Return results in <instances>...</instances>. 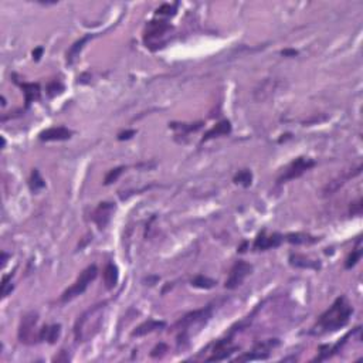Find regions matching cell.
<instances>
[{"label":"cell","mask_w":363,"mask_h":363,"mask_svg":"<svg viewBox=\"0 0 363 363\" xmlns=\"http://www.w3.org/2000/svg\"><path fill=\"white\" fill-rule=\"evenodd\" d=\"M362 213V200L359 199L356 203L350 205V214H360Z\"/></svg>","instance_id":"1f68e13d"},{"label":"cell","mask_w":363,"mask_h":363,"mask_svg":"<svg viewBox=\"0 0 363 363\" xmlns=\"http://www.w3.org/2000/svg\"><path fill=\"white\" fill-rule=\"evenodd\" d=\"M93 37L94 34H87V36H84V37H81L79 40H77L73 46L70 47V50L67 51V64H68V66H74V63L78 60L79 54H81V51H82L84 46H86L87 43L93 39Z\"/></svg>","instance_id":"5bb4252c"},{"label":"cell","mask_w":363,"mask_h":363,"mask_svg":"<svg viewBox=\"0 0 363 363\" xmlns=\"http://www.w3.org/2000/svg\"><path fill=\"white\" fill-rule=\"evenodd\" d=\"M173 129H180L185 132H194L203 126V122H196V124H171Z\"/></svg>","instance_id":"f1b7e54d"},{"label":"cell","mask_w":363,"mask_h":363,"mask_svg":"<svg viewBox=\"0 0 363 363\" xmlns=\"http://www.w3.org/2000/svg\"><path fill=\"white\" fill-rule=\"evenodd\" d=\"M233 180H234L236 185H241L244 186V187H248V186L251 185V182H253V175H251L250 171L244 169V171H240V172L234 176Z\"/></svg>","instance_id":"d4e9b609"},{"label":"cell","mask_w":363,"mask_h":363,"mask_svg":"<svg viewBox=\"0 0 363 363\" xmlns=\"http://www.w3.org/2000/svg\"><path fill=\"white\" fill-rule=\"evenodd\" d=\"M97 275H98V268H97V265H90V267H87L86 270L79 274V277L75 280V283H74L70 288H67V290L63 292V295H61V302H68V301H71V299H74V298L79 297L81 294H84L87 288H88V285L93 283L94 280L97 278Z\"/></svg>","instance_id":"3957f363"},{"label":"cell","mask_w":363,"mask_h":363,"mask_svg":"<svg viewBox=\"0 0 363 363\" xmlns=\"http://www.w3.org/2000/svg\"><path fill=\"white\" fill-rule=\"evenodd\" d=\"M60 335H61V325H44L39 330V341L41 342L47 341L48 344H55Z\"/></svg>","instance_id":"9a60e30c"},{"label":"cell","mask_w":363,"mask_h":363,"mask_svg":"<svg viewBox=\"0 0 363 363\" xmlns=\"http://www.w3.org/2000/svg\"><path fill=\"white\" fill-rule=\"evenodd\" d=\"M353 314V308L350 306L348 299L345 297L338 298L337 301L329 306L318 319L317 328L322 332H335V330L344 328L349 322L350 317Z\"/></svg>","instance_id":"7a4b0ae2"},{"label":"cell","mask_w":363,"mask_h":363,"mask_svg":"<svg viewBox=\"0 0 363 363\" xmlns=\"http://www.w3.org/2000/svg\"><path fill=\"white\" fill-rule=\"evenodd\" d=\"M63 355H64V350H61V356L54 357V360H55V362H60V360H64V362H68V356H63Z\"/></svg>","instance_id":"8d00e7d4"},{"label":"cell","mask_w":363,"mask_h":363,"mask_svg":"<svg viewBox=\"0 0 363 363\" xmlns=\"http://www.w3.org/2000/svg\"><path fill=\"white\" fill-rule=\"evenodd\" d=\"M158 14H175V7L171 5H163L158 9Z\"/></svg>","instance_id":"d6a6232c"},{"label":"cell","mask_w":363,"mask_h":363,"mask_svg":"<svg viewBox=\"0 0 363 363\" xmlns=\"http://www.w3.org/2000/svg\"><path fill=\"white\" fill-rule=\"evenodd\" d=\"M102 277H104V284H105L106 290H113L117 287L118 284V277L119 272L117 265L114 263H108L104 268V272H102Z\"/></svg>","instance_id":"2e32d148"},{"label":"cell","mask_w":363,"mask_h":363,"mask_svg":"<svg viewBox=\"0 0 363 363\" xmlns=\"http://www.w3.org/2000/svg\"><path fill=\"white\" fill-rule=\"evenodd\" d=\"M114 211H115V205L111 202H102L99 203L98 207L93 213V221L97 225L99 230H104L108 223L111 221Z\"/></svg>","instance_id":"9c48e42d"},{"label":"cell","mask_w":363,"mask_h":363,"mask_svg":"<svg viewBox=\"0 0 363 363\" xmlns=\"http://www.w3.org/2000/svg\"><path fill=\"white\" fill-rule=\"evenodd\" d=\"M124 171H125L124 166H118V167H115V169H111L109 172L106 173L105 179H104V185H111V183H114V182H117Z\"/></svg>","instance_id":"83f0119b"},{"label":"cell","mask_w":363,"mask_h":363,"mask_svg":"<svg viewBox=\"0 0 363 363\" xmlns=\"http://www.w3.org/2000/svg\"><path fill=\"white\" fill-rule=\"evenodd\" d=\"M319 238L312 237L310 234H304V233H291L287 234V241L291 244H312L317 243Z\"/></svg>","instance_id":"7402d4cb"},{"label":"cell","mask_w":363,"mask_h":363,"mask_svg":"<svg viewBox=\"0 0 363 363\" xmlns=\"http://www.w3.org/2000/svg\"><path fill=\"white\" fill-rule=\"evenodd\" d=\"M290 264L292 265V267H297V268H310V270H318V268H321L319 263L312 261L310 258L304 257V256H299V254H291Z\"/></svg>","instance_id":"d6986e66"},{"label":"cell","mask_w":363,"mask_h":363,"mask_svg":"<svg viewBox=\"0 0 363 363\" xmlns=\"http://www.w3.org/2000/svg\"><path fill=\"white\" fill-rule=\"evenodd\" d=\"M37 322H39V315L37 312H29L21 318L19 326L17 337L21 344L33 345L39 341V332H37Z\"/></svg>","instance_id":"277c9868"},{"label":"cell","mask_w":363,"mask_h":363,"mask_svg":"<svg viewBox=\"0 0 363 363\" xmlns=\"http://www.w3.org/2000/svg\"><path fill=\"white\" fill-rule=\"evenodd\" d=\"M281 86V81L277 78H265L264 81H261L256 90H254V99L257 102H263L265 99L271 98L274 94L277 93Z\"/></svg>","instance_id":"ba28073f"},{"label":"cell","mask_w":363,"mask_h":363,"mask_svg":"<svg viewBox=\"0 0 363 363\" xmlns=\"http://www.w3.org/2000/svg\"><path fill=\"white\" fill-rule=\"evenodd\" d=\"M24 98H26V105H30L32 102L37 101L40 98V86L39 84H29V82H21L20 84Z\"/></svg>","instance_id":"44dd1931"},{"label":"cell","mask_w":363,"mask_h":363,"mask_svg":"<svg viewBox=\"0 0 363 363\" xmlns=\"http://www.w3.org/2000/svg\"><path fill=\"white\" fill-rule=\"evenodd\" d=\"M46 91H47V95L53 98V97H55V95H60V94L64 91V86L60 82L59 79H53L51 82H48V84H47Z\"/></svg>","instance_id":"4316f807"},{"label":"cell","mask_w":363,"mask_h":363,"mask_svg":"<svg viewBox=\"0 0 363 363\" xmlns=\"http://www.w3.org/2000/svg\"><path fill=\"white\" fill-rule=\"evenodd\" d=\"M314 166H315V160H314V159L304 158V156L297 158L285 169L284 173L280 176L278 183H285V182H288V180L299 178V176H302L306 171H310L311 167H314Z\"/></svg>","instance_id":"5b68a950"},{"label":"cell","mask_w":363,"mask_h":363,"mask_svg":"<svg viewBox=\"0 0 363 363\" xmlns=\"http://www.w3.org/2000/svg\"><path fill=\"white\" fill-rule=\"evenodd\" d=\"M165 352H167V346H166L165 344H159L155 349L152 350V353H151V356L152 357H158V356H162Z\"/></svg>","instance_id":"4dcf8cb0"},{"label":"cell","mask_w":363,"mask_h":363,"mask_svg":"<svg viewBox=\"0 0 363 363\" xmlns=\"http://www.w3.org/2000/svg\"><path fill=\"white\" fill-rule=\"evenodd\" d=\"M230 132H231L230 122H229V121H221V122H218L217 125L213 126L210 131H207V133L205 135V138H203V142H205V141H209V139L218 138V136H225V135H229Z\"/></svg>","instance_id":"ffe728a7"},{"label":"cell","mask_w":363,"mask_h":363,"mask_svg":"<svg viewBox=\"0 0 363 363\" xmlns=\"http://www.w3.org/2000/svg\"><path fill=\"white\" fill-rule=\"evenodd\" d=\"M234 350H237V346H233L230 339H221V341H218L217 344L214 345L213 355H211L207 360H210V362H214V360H223V359H226V357L230 356Z\"/></svg>","instance_id":"4fadbf2b"},{"label":"cell","mask_w":363,"mask_h":363,"mask_svg":"<svg viewBox=\"0 0 363 363\" xmlns=\"http://www.w3.org/2000/svg\"><path fill=\"white\" fill-rule=\"evenodd\" d=\"M281 54L285 55V57H295L298 51H295V50H284V51H281Z\"/></svg>","instance_id":"d590c367"},{"label":"cell","mask_w":363,"mask_h":363,"mask_svg":"<svg viewBox=\"0 0 363 363\" xmlns=\"http://www.w3.org/2000/svg\"><path fill=\"white\" fill-rule=\"evenodd\" d=\"M135 131L133 129H131V131H125V132H121L118 135V139L119 141H126V139H131L135 135Z\"/></svg>","instance_id":"836d02e7"},{"label":"cell","mask_w":363,"mask_h":363,"mask_svg":"<svg viewBox=\"0 0 363 363\" xmlns=\"http://www.w3.org/2000/svg\"><path fill=\"white\" fill-rule=\"evenodd\" d=\"M44 186H46V182L40 176V172L37 169H33L32 176H30V189H32L34 193H37V191L41 190V189H44Z\"/></svg>","instance_id":"cb8c5ba5"},{"label":"cell","mask_w":363,"mask_h":363,"mask_svg":"<svg viewBox=\"0 0 363 363\" xmlns=\"http://www.w3.org/2000/svg\"><path fill=\"white\" fill-rule=\"evenodd\" d=\"M165 325H166L165 322H162V321H153V319H149V321H146V322H144V324H141L139 326H136V329L132 332V337L133 338L145 337V335L151 333V332H153V330L165 328Z\"/></svg>","instance_id":"e0dca14e"},{"label":"cell","mask_w":363,"mask_h":363,"mask_svg":"<svg viewBox=\"0 0 363 363\" xmlns=\"http://www.w3.org/2000/svg\"><path fill=\"white\" fill-rule=\"evenodd\" d=\"M73 136V131H70L66 126H53L41 131L39 135L40 141L51 142V141H67Z\"/></svg>","instance_id":"30bf717a"},{"label":"cell","mask_w":363,"mask_h":363,"mask_svg":"<svg viewBox=\"0 0 363 363\" xmlns=\"http://www.w3.org/2000/svg\"><path fill=\"white\" fill-rule=\"evenodd\" d=\"M211 312H213V308H211L210 305L206 306V308H202V310L189 312V314H186L185 317L182 318L178 324H176V328H179V329H186V328L193 326V325L196 324H203V322H206V321L211 317Z\"/></svg>","instance_id":"52a82bcc"},{"label":"cell","mask_w":363,"mask_h":363,"mask_svg":"<svg viewBox=\"0 0 363 363\" xmlns=\"http://www.w3.org/2000/svg\"><path fill=\"white\" fill-rule=\"evenodd\" d=\"M217 284L214 280H211L209 277H205V275H198L191 280V285L196 287V288H202V290H210L213 288L214 285Z\"/></svg>","instance_id":"603a6c76"},{"label":"cell","mask_w":363,"mask_h":363,"mask_svg":"<svg viewBox=\"0 0 363 363\" xmlns=\"http://www.w3.org/2000/svg\"><path fill=\"white\" fill-rule=\"evenodd\" d=\"M359 173H360V171H357V172H355V173L349 172L348 175H344V176H339V178L333 179L332 182H329V183H328V185L324 187V196L333 194L335 191L339 190V187H342V186L346 183V180H349L350 178L356 176V175H359Z\"/></svg>","instance_id":"ac0fdd59"},{"label":"cell","mask_w":363,"mask_h":363,"mask_svg":"<svg viewBox=\"0 0 363 363\" xmlns=\"http://www.w3.org/2000/svg\"><path fill=\"white\" fill-rule=\"evenodd\" d=\"M41 54H43V47H37V48L33 51V59L36 60V61H39L40 57H41Z\"/></svg>","instance_id":"e575fe53"},{"label":"cell","mask_w":363,"mask_h":363,"mask_svg":"<svg viewBox=\"0 0 363 363\" xmlns=\"http://www.w3.org/2000/svg\"><path fill=\"white\" fill-rule=\"evenodd\" d=\"M171 30V26L163 21V20H152L148 23V26L145 29V41H152L155 39L162 37L166 32Z\"/></svg>","instance_id":"7c38bea8"},{"label":"cell","mask_w":363,"mask_h":363,"mask_svg":"<svg viewBox=\"0 0 363 363\" xmlns=\"http://www.w3.org/2000/svg\"><path fill=\"white\" fill-rule=\"evenodd\" d=\"M253 265L245 263V261H237L231 267L230 275L226 281V288L227 290H236L240 285L244 283V280L251 274Z\"/></svg>","instance_id":"8992f818"},{"label":"cell","mask_w":363,"mask_h":363,"mask_svg":"<svg viewBox=\"0 0 363 363\" xmlns=\"http://www.w3.org/2000/svg\"><path fill=\"white\" fill-rule=\"evenodd\" d=\"M13 290V285H12V274L5 275L2 280V298H6L9 295V292Z\"/></svg>","instance_id":"f546056e"},{"label":"cell","mask_w":363,"mask_h":363,"mask_svg":"<svg viewBox=\"0 0 363 363\" xmlns=\"http://www.w3.org/2000/svg\"><path fill=\"white\" fill-rule=\"evenodd\" d=\"M360 257H362V250H360V247L357 245L355 250H352V253L349 254V257L346 258V263H345V268L346 270H350V268H353L355 265L357 264V261L360 260Z\"/></svg>","instance_id":"484cf974"},{"label":"cell","mask_w":363,"mask_h":363,"mask_svg":"<svg viewBox=\"0 0 363 363\" xmlns=\"http://www.w3.org/2000/svg\"><path fill=\"white\" fill-rule=\"evenodd\" d=\"M281 243H283V236L281 234L274 233L272 236H265V231H263L256 238L253 248L257 251H265L268 250V248H275Z\"/></svg>","instance_id":"8fae6325"},{"label":"cell","mask_w":363,"mask_h":363,"mask_svg":"<svg viewBox=\"0 0 363 363\" xmlns=\"http://www.w3.org/2000/svg\"><path fill=\"white\" fill-rule=\"evenodd\" d=\"M106 302L97 304L82 312L75 321L74 325V338L78 344H84L91 341L101 329V325L104 321V312H105Z\"/></svg>","instance_id":"6da1fadb"}]
</instances>
